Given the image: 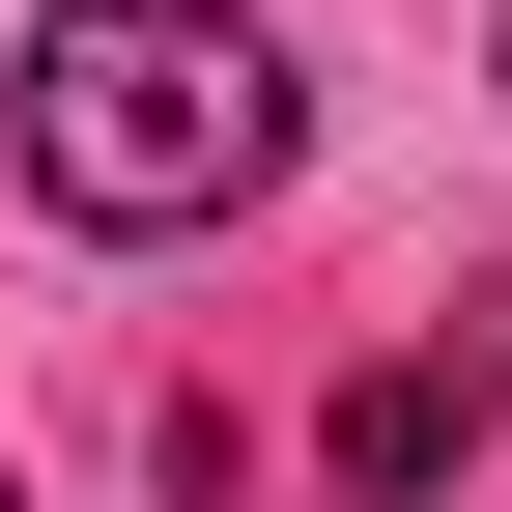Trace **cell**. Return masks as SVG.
Masks as SVG:
<instances>
[{
    "instance_id": "7a4b0ae2",
    "label": "cell",
    "mask_w": 512,
    "mask_h": 512,
    "mask_svg": "<svg viewBox=\"0 0 512 512\" xmlns=\"http://www.w3.org/2000/svg\"><path fill=\"white\" fill-rule=\"evenodd\" d=\"M456 456H484V370H427V342H399V370H342V512H427Z\"/></svg>"
},
{
    "instance_id": "3957f363",
    "label": "cell",
    "mask_w": 512,
    "mask_h": 512,
    "mask_svg": "<svg viewBox=\"0 0 512 512\" xmlns=\"http://www.w3.org/2000/svg\"><path fill=\"white\" fill-rule=\"evenodd\" d=\"M484 399H512V285H484Z\"/></svg>"
},
{
    "instance_id": "6da1fadb",
    "label": "cell",
    "mask_w": 512,
    "mask_h": 512,
    "mask_svg": "<svg viewBox=\"0 0 512 512\" xmlns=\"http://www.w3.org/2000/svg\"><path fill=\"white\" fill-rule=\"evenodd\" d=\"M29 200L57 228H228V200H285L256 0H57L29 29Z\"/></svg>"
}]
</instances>
